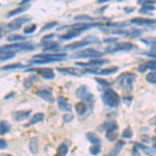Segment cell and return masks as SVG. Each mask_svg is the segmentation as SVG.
<instances>
[{
  "label": "cell",
  "mask_w": 156,
  "mask_h": 156,
  "mask_svg": "<svg viewBox=\"0 0 156 156\" xmlns=\"http://www.w3.org/2000/svg\"><path fill=\"white\" fill-rule=\"evenodd\" d=\"M67 57L64 53H50V54H39L32 57V62L34 64H46V62H59Z\"/></svg>",
  "instance_id": "6da1fadb"
},
{
  "label": "cell",
  "mask_w": 156,
  "mask_h": 156,
  "mask_svg": "<svg viewBox=\"0 0 156 156\" xmlns=\"http://www.w3.org/2000/svg\"><path fill=\"white\" fill-rule=\"evenodd\" d=\"M34 47L29 43H18V44L5 45V46L0 47V53L2 52H18V51H28L32 50Z\"/></svg>",
  "instance_id": "7a4b0ae2"
},
{
  "label": "cell",
  "mask_w": 156,
  "mask_h": 156,
  "mask_svg": "<svg viewBox=\"0 0 156 156\" xmlns=\"http://www.w3.org/2000/svg\"><path fill=\"white\" fill-rule=\"evenodd\" d=\"M103 102L109 107H115L119 105L120 103V97L114 90L107 89L104 92V94L102 95Z\"/></svg>",
  "instance_id": "3957f363"
},
{
  "label": "cell",
  "mask_w": 156,
  "mask_h": 156,
  "mask_svg": "<svg viewBox=\"0 0 156 156\" xmlns=\"http://www.w3.org/2000/svg\"><path fill=\"white\" fill-rule=\"evenodd\" d=\"M103 53L97 51V50L89 48V49H84L81 51H77L72 55L73 58H85V57H101Z\"/></svg>",
  "instance_id": "277c9868"
},
{
  "label": "cell",
  "mask_w": 156,
  "mask_h": 156,
  "mask_svg": "<svg viewBox=\"0 0 156 156\" xmlns=\"http://www.w3.org/2000/svg\"><path fill=\"white\" fill-rule=\"evenodd\" d=\"M133 48V45L131 43H119V44H112L105 48V51L107 53H115L118 51H127Z\"/></svg>",
  "instance_id": "5b68a950"
},
{
  "label": "cell",
  "mask_w": 156,
  "mask_h": 156,
  "mask_svg": "<svg viewBox=\"0 0 156 156\" xmlns=\"http://www.w3.org/2000/svg\"><path fill=\"white\" fill-rule=\"evenodd\" d=\"M99 39H97L96 37H87L85 39L81 40L79 42H75L73 44H70L68 45L66 47V49H76V48H80V47H83V46H87V45H90V44H93V43H99Z\"/></svg>",
  "instance_id": "8992f818"
},
{
  "label": "cell",
  "mask_w": 156,
  "mask_h": 156,
  "mask_svg": "<svg viewBox=\"0 0 156 156\" xmlns=\"http://www.w3.org/2000/svg\"><path fill=\"white\" fill-rule=\"evenodd\" d=\"M76 97L79 98L81 100H84V101H87V102H92L93 101V95L90 93L87 92V87L85 85H81L80 87H78L76 90Z\"/></svg>",
  "instance_id": "52a82bcc"
},
{
  "label": "cell",
  "mask_w": 156,
  "mask_h": 156,
  "mask_svg": "<svg viewBox=\"0 0 156 156\" xmlns=\"http://www.w3.org/2000/svg\"><path fill=\"white\" fill-rule=\"evenodd\" d=\"M30 18L28 16H24V17H21V18L15 19V20H12L11 23L7 24V28L9 30H17V29L21 28L22 25L24 23H26V22H28Z\"/></svg>",
  "instance_id": "ba28073f"
},
{
  "label": "cell",
  "mask_w": 156,
  "mask_h": 156,
  "mask_svg": "<svg viewBox=\"0 0 156 156\" xmlns=\"http://www.w3.org/2000/svg\"><path fill=\"white\" fill-rule=\"evenodd\" d=\"M118 71L117 67L108 68V69H94V68H90V69L83 70L84 73H92V74H99V75H109L112 73H115Z\"/></svg>",
  "instance_id": "9c48e42d"
},
{
  "label": "cell",
  "mask_w": 156,
  "mask_h": 156,
  "mask_svg": "<svg viewBox=\"0 0 156 156\" xmlns=\"http://www.w3.org/2000/svg\"><path fill=\"white\" fill-rule=\"evenodd\" d=\"M135 75L133 73H127L123 76V81H122V85L125 90H129L132 89V83L134 81Z\"/></svg>",
  "instance_id": "30bf717a"
},
{
  "label": "cell",
  "mask_w": 156,
  "mask_h": 156,
  "mask_svg": "<svg viewBox=\"0 0 156 156\" xmlns=\"http://www.w3.org/2000/svg\"><path fill=\"white\" fill-rule=\"evenodd\" d=\"M57 71L68 75H73V76H82L84 73L83 71L76 69V68H57Z\"/></svg>",
  "instance_id": "8fae6325"
},
{
  "label": "cell",
  "mask_w": 156,
  "mask_h": 156,
  "mask_svg": "<svg viewBox=\"0 0 156 156\" xmlns=\"http://www.w3.org/2000/svg\"><path fill=\"white\" fill-rule=\"evenodd\" d=\"M37 95L39 96L40 98L44 99L45 101L49 102V103H54V98L52 96V93L51 90H41L37 93Z\"/></svg>",
  "instance_id": "7c38bea8"
},
{
  "label": "cell",
  "mask_w": 156,
  "mask_h": 156,
  "mask_svg": "<svg viewBox=\"0 0 156 156\" xmlns=\"http://www.w3.org/2000/svg\"><path fill=\"white\" fill-rule=\"evenodd\" d=\"M57 105H58V108L62 112H71L72 106L67 102V100L65 99L64 97L59 96L57 98Z\"/></svg>",
  "instance_id": "4fadbf2b"
},
{
  "label": "cell",
  "mask_w": 156,
  "mask_h": 156,
  "mask_svg": "<svg viewBox=\"0 0 156 156\" xmlns=\"http://www.w3.org/2000/svg\"><path fill=\"white\" fill-rule=\"evenodd\" d=\"M30 112H31V110H19V112H15L12 115L17 122H20V121L27 119L29 117Z\"/></svg>",
  "instance_id": "5bb4252c"
},
{
  "label": "cell",
  "mask_w": 156,
  "mask_h": 156,
  "mask_svg": "<svg viewBox=\"0 0 156 156\" xmlns=\"http://www.w3.org/2000/svg\"><path fill=\"white\" fill-rule=\"evenodd\" d=\"M108 62V60L106 59H94V60H90V62H76L77 66H80V67H92V66H101L103 64H106Z\"/></svg>",
  "instance_id": "9a60e30c"
},
{
  "label": "cell",
  "mask_w": 156,
  "mask_h": 156,
  "mask_svg": "<svg viewBox=\"0 0 156 156\" xmlns=\"http://www.w3.org/2000/svg\"><path fill=\"white\" fill-rule=\"evenodd\" d=\"M131 23L136 25H151V24H155L156 20L145 19V18H133L131 20Z\"/></svg>",
  "instance_id": "2e32d148"
},
{
  "label": "cell",
  "mask_w": 156,
  "mask_h": 156,
  "mask_svg": "<svg viewBox=\"0 0 156 156\" xmlns=\"http://www.w3.org/2000/svg\"><path fill=\"white\" fill-rule=\"evenodd\" d=\"M148 69L149 70H156V62H145V64L140 65V66L137 68V71L143 73Z\"/></svg>",
  "instance_id": "e0dca14e"
},
{
  "label": "cell",
  "mask_w": 156,
  "mask_h": 156,
  "mask_svg": "<svg viewBox=\"0 0 156 156\" xmlns=\"http://www.w3.org/2000/svg\"><path fill=\"white\" fill-rule=\"evenodd\" d=\"M82 31L78 29H75V28H71L70 31H68L67 34H65L64 36H62V40H71L73 37H76L81 34Z\"/></svg>",
  "instance_id": "ac0fdd59"
},
{
  "label": "cell",
  "mask_w": 156,
  "mask_h": 156,
  "mask_svg": "<svg viewBox=\"0 0 156 156\" xmlns=\"http://www.w3.org/2000/svg\"><path fill=\"white\" fill-rule=\"evenodd\" d=\"M39 74L45 79H52L54 78V72L51 69H37Z\"/></svg>",
  "instance_id": "d6986e66"
},
{
  "label": "cell",
  "mask_w": 156,
  "mask_h": 156,
  "mask_svg": "<svg viewBox=\"0 0 156 156\" xmlns=\"http://www.w3.org/2000/svg\"><path fill=\"white\" fill-rule=\"evenodd\" d=\"M43 120H44V114H42V112H37V114L32 115V118L30 119L29 122L26 124V126H30V125L37 124V123H40Z\"/></svg>",
  "instance_id": "ffe728a7"
},
{
  "label": "cell",
  "mask_w": 156,
  "mask_h": 156,
  "mask_svg": "<svg viewBox=\"0 0 156 156\" xmlns=\"http://www.w3.org/2000/svg\"><path fill=\"white\" fill-rule=\"evenodd\" d=\"M123 146H124V142H123V140H119V142L115 145V147L112 149V151L109 152V156H117L120 153V151L122 150Z\"/></svg>",
  "instance_id": "44dd1931"
},
{
  "label": "cell",
  "mask_w": 156,
  "mask_h": 156,
  "mask_svg": "<svg viewBox=\"0 0 156 156\" xmlns=\"http://www.w3.org/2000/svg\"><path fill=\"white\" fill-rule=\"evenodd\" d=\"M87 104H85L84 102H78L76 103V105H75V110L77 112L78 115H83L85 112H87Z\"/></svg>",
  "instance_id": "7402d4cb"
},
{
  "label": "cell",
  "mask_w": 156,
  "mask_h": 156,
  "mask_svg": "<svg viewBox=\"0 0 156 156\" xmlns=\"http://www.w3.org/2000/svg\"><path fill=\"white\" fill-rule=\"evenodd\" d=\"M37 145H39V140H37V137L31 138V140H30V143H29V149L31 151V153H34V154H37Z\"/></svg>",
  "instance_id": "603a6c76"
},
{
  "label": "cell",
  "mask_w": 156,
  "mask_h": 156,
  "mask_svg": "<svg viewBox=\"0 0 156 156\" xmlns=\"http://www.w3.org/2000/svg\"><path fill=\"white\" fill-rule=\"evenodd\" d=\"M26 66H24L23 64H20V62H17V64H11V65H6V66L1 68V71H9V70H15V69H19V68H25Z\"/></svg>",
  "instance_id": "cb8c5ba5"
},
{
  "label": "cell",
  "mask_w": 156,
  "mask_h": 156,
  "mask_svg": "<svg viewBox=\"0 0 156 156\" xmlns=\"http://www.w3.org/2000/svg\"><path fill=\"white\" fill-rule=\"evenodd\" d=\"M74 20H76V21H87V22H93V21H98V20H100V19H95V18H93V17L87 16V15H78V16L75 17Z\"/></svg>",
  "instance_id": "d4e9b609"
},
{
  "label": "cell",
  "mask_w": 156,
  "mask_h": 156,
  "mask_svg": "<svg viewBox=\"0 0 156 156\" xmlns=\"http://www.w3.org/2000/svg\"><path fill=\"white\" fill-rule=\"evenodd\" d=\"M28 7H29V5H25V6H20V7H18V9H12V11H11L9 14H7V18H11V17H12V16H16V15L20 14V12L26 11Z\"/></svg>",
  "instance_id": "484cf974"
},
{
  "label": "cell",
  "mask_w": 156,
  "mask_h": 156,
  "mask_svg": "<svg viewBox=\"0 0 156 156\" xmlns=\"http://www.w3.org/2000/svg\"><path fill=\"white\" fill-rule=\"evenodd\" d=\"M57 49H58V44L54 42H48L44 46V51H55Z\"/></svg>",
  "instance_id": "4316f807"
},
{
  "label": "cell",
  "mask_w": 156,
  "mask_h": 156,
  "mask_svg": "<svg viewBox=\"0 0 156 156\" xmlns=\"http://www.w3.org/2000/svg\"><path fill=\"white\" fill-rule=\"evenodd\" d=\"M9 128H11V126H9V124L6 121H1L0 122V134H5L6 132L9 131Z\"/></svg>",
  "instance_id": "83f0119b"
},
{
  "label": "cell",
  "mask_w": 156,
  "mask_h": 156,
  "mask_svg": "<svg viewBox=\"0 0 156 156\" xmlns=\"http://www.w3.org/2000/svg\"><path fill=\"white\" fill-rule=\"evenodd\" d=\"M87 138L90 140L92 144H100V138L99 136H97L94 132H89L87 133Z\"/></svg>",
  "instance_id": "f1b7e54d"
},
{
  "label": "cell",
  "mask_w": 156,
  "mask_h": 156,
  "mask_svg": "<svg viewBox=\"0 0 156 156\" xmlns=\"http://www.w3.org/2000/svg\"><path fill=\"white\" fill-rule=\"evenodd\" d=\"M68 153V147L65 144H60L57 148V153L55 156H66Z\"/></svg>",
  "instance_id": "f546056e"
},
{
  "label": "cell",
  "mask_w": 156,
  "mask_h": 156,
  "mask_svg": "<svg viewBox=\"0 0 156 156\" xmlns=\"http://www.w3.org/2000/svg\"><path fill=\"white\" fill-rule=\"evenodd\" d=\"M15 52H2L0 53V60H6V59H11L15 56Z\"/></svg>",
  "instance_id": "4dcf8cb0"
},
{
  "label": "cell",
  "mask_w": 156,
  "mask_h": 156,
  "mask_svg": "<svg viewBox=\"0 0 156 156\" xmlns=\"http://www.w3.org/2000/svg\"><path fill=\"white\" fill-rule=\"evenodd\" d=\"M100 151H101V147H100L99 144H94L90 148V152L93 155H98L100 153Z\"/></svg>",
  "instance_id": "1f68e13d"
},
{
  "label": "cell",
  "mask_w": 156,
  "mask_h": 156,
  "mask_svg": "<svg viewBox=\"0 0 156 156\" xmlns=\"http://www.w3.org/2000/svg\"><path fill=\"white\" fill-rule=\"evenodd\" d=\"M147 81L151 82V83H156V72H151L146 76Z\"/></svg>",
  "instance_id": "d6a6232c"
},
{
  "label": "cell",
  "mask_w": 156,
  "mask_h": 156,
  "mask_svg": "<svg viewBox=\"0 0 156 156\" xmlns=\"http://www.w3.org/2000/svg\"><path fill=\"white\" fill-rule=\"evenodd\" d=\"M25 37L19 36V34H16V36H9L7 37V41L9 42H14V41H24Z\"/></svg>",
  "instance_id": "836d02e7"
},
{
  "label": "cell",
  "mask_w": 156,
  "mask_h": 156,
  "mask_svg": "<svg viewBox=\"0 0 156 156\" xmlns=\"http://www.w3.org/2000/svg\"><path fill=\"white\" fill-rule=\"evenodd\" d=\"M122 136L124 138H130L132 136V130L130 129L129 127L125 128V129L123 130V132H122Z\"/></svg>",
  "instance_id": "e575fe53"
},
{
  "label": "cell",
  "mask_w": 156,
  "mask_h": 156,
  "mask_svg": "<svg viewBox=\"0 0 156 156\" xmlns=\"http://www.w3.org/2000/svg\"><path fill=\"white\" fill-rule=\"evenodd\" d=\"M142 42H144L145 44L149 45V46H154V45H156V37H148V39H143Z\"/></svg>",
  "instance_id": "d590c367"
},
{
  "label": "cell",
  "mask_w": 156,
  "mask_h": 156,
  "mask_svg": "<svg viewBox=\"0 0 156 156\" xmlns=\"http://www.w3.org/2000/svg\"><path fill=\"white\" fill-rule=\"evenodd\" d=\"M36 29H37V25L36 24H32V25H29V26L25 27L23 31H24V34H32V32H34Z\"/></svg>",
  "instance_id": "8d00e7d4"
},
{
  "label": "cell",
  "mask_w": 156,
  "mask_h": 156,
  "mask_svg": "<svg viewBox=\"0 0 156 156\" xmlns=\"http://www.w3.org/2000/svg\"><path fill=\"white\" fill-rule=\"evenodd\" d=\"M154 5H148V4H144L143 5V7L140 9V12L142 14H145V12H150V11H154Z\"/></svg>",
  "instance_id": "74e56055"
},
{
  "label": "cell",
  "mask_w": 156,
  "mask_h": 156,
  "mask_svg": "<svg viewBox=\"0 0 156 156\" xmlns=\"http://www.w3.org/2000/svg\"><path fill=\"white\" fill-rule=\"evenodd\" d=\"M134 145L136 146V147L140 148V149H142V150H144L145 152H146V154H147V155H149V156H153L152 152H151V150L149 149V148L145 147V146H143V145H140V144H136V143H134Z\"/></svg>",
  "instance_id": "f35d334b"
},
{
  "label": "cell",
  "mask_w": 156,
  "mask_h": 156,
  "mask_svg": "<svg viewBox=\"0 0 156 156\" xmlns=\"http://www.w3.org/2000/svg\"><path fill=\"white\" fill-rule=\"evenodd\" d=\"M56 25H57V22H49V23H47L46 25H44V26H43L42 30H43V31H45V30L51 29V28H53L54 26H56Z\"/></svg>",
  "instance_id": "ab89813d"
},
{
  "label": "cell",
  "mask_w": 156,
  "mask_h": 156,
  "mask_svg": "<svg viewBox=\"0 0 156 156\" xmlns=\"http://www.w3.org/2000/svg\"><path fill=\"white\" fill-rule=\"evenodd\" d=\"M62 120H64L65 122L69 123V122H71L72 120H74V115L71 114H65L62 115Z\"/></svg>",
  "instance_id": "60d3db41"
},
{
  "label": "cell",
  "mask_w": 156,
  "mask_h": 156,
  "mask_svg": "<svg viewBox=\"0 0 156 156\" xmlns=\"http://www.w3.org/2000/svg\"><path fill=\"white\" fill-rule=\"evenodd\" d=\"M34 78V77H32ZM32 78H27V79L24 80V87L25 89H30V87H32Z\"/></svg>",
  "instance_id": "b9f144b4"
},
{
  "label": "cell",
  "mask_w": 156,
  "mask_h": 156,
  "mask_svg": "<svg viewBox=\"0 0 156 156\" xmlns=\"http://www.w3.org/2000/svg\"><path fill=\"white\" fill-rule=\"evenodd\" d=\"M95 80H96L97 82H99V83L101 84V87H109V83H108L106 80L100 79V78H95Z\"/></svg>",
  "instance_id": "7bdbcfd3"
},
{
  "label": "cell",
  "mask_w": 156,
  "mask_h": 156,
  "mask_svg": "<svg viewBox=\"0 0 156 156\" xmlns=\"http://www.w3.org/2000/svg\"><path fill=\"white\" fill-rule=\"evenodd\" d=\"M7 147V143L5 140H2L0 138V150H3Z\"/></svg>",
  "instance_id": "ee69618b"
},
{
  "label": "cell",
  "mask_w": 156,
  "mask_h": 156,
  "mask_svg": "<svg viewBox=\"0 0 156 156\" xmlns=\"http://www.w3.org/2000/svg\"><path fill=\"white\" fill-rule=\"evenodd\" d=\"M131 156H140V151L137 150V148L136 147H133V149H132V151H131Z\"/></svg>",
  "instance_id": "f6af8a7d"
},
{
  "label": "cell",
  "mask_w": 156,
  "mask_h": 156,
  "mask_svg": "<svg viewBox=\"0 0 156 156\" xmlns=\"http://www.w3.org/2000/svg\"><path fill=\"white\" fill-rule=\"evenodd\" d=\"M117 41H118V39H115V37H112V39H104L105 43H115Z\"/></svg>",
  "instance_id": "bcb514c9"
},
{
  "label": "cell",
  "mask_w": 156,
  "mask_h": 156,
  "mask_svg": "<svg viewBox=\"0 0 156 156\" xmlns=\"http://www.w3.org/2000/svg\"><path fill=\"white\" fill-rule=\"evenodd\" d=\"M124 11L126 12H132L133 11H134V7H125Z\"/></svg>",
  "instance_id": "7dc6e473"
},
{
  "label": "cell",
  "mask_w": 156,
  "mask_h": 156,
  "mask_svg": "<svg viewBox=\"0 0 156 156\" xmlns=\"http://www.w3.org/2000/svg\"><path fill=\"white\" fill-rule=\"evenodd\" d=\"M54 37V34H49V36H46L44 37V41H46V40H49V39H52V37Z\"/></svg>",
  "instance_id": "c3c4849f"
},
{
  "label": "cell",
  "mask_w": 156,
  "mask_h": 156,
  "mask_svg": "<svg viewBox=\"0 0 156 156\" xmlns=\"http://www.w3.org/2000/svg\"><path fill=\"white\" fill-rule=\"evenodd\" d=\"M14 95H15V93H9V96H5V97H4V99H9V98H11V97H12V96H14Z\"/></svg>",
  "instance_id": "681fc988"
},
{
  "label": "cell",
  "mask_w": 156,
  "mask_h": 156,
  "mask_svg": "<svg viewBox=\"0 0 156 156\" xmlns=\"http://www.w3.org/2000/svg\"><path fill=\"white\" fill-rule=\"evenodd\" d=\"M107 1H109V0H97V3H105Z\"/></svg>",
  "instance_id": "f907efd6"
},
{
  "label": "cell",
  "mask_w": 156,
  "mask_h": 156,
  "mask_svg": "<svg viewBox=\"0 0 156 156\" xmlns=\"http://www.w3.org/2000/svg\"><path fill=\"white\" fill-rule=\"evenodd\" d=\"M28 1H30V0H21V3L22 4H25V3H27Z\"/></svg>",
  "instance_id": "816d5d0a"
},
{
  "label": "cell",
  "mask_w": 156,
  "mask_h": 156,
  "mask_svg": "<svg viewBox=\"0 0 156 156\" xmlns=\"http://www.w3.org/2000/svg\"><path fill=\"white\" fill-rule=\"evenodd\" d=\"M153 148H154V149H155V150H156V144H155V145H154V146H153Z\"/></svg>",
  "instance_id": "f5cc1de1"
},
{
  "label": "cell",
  "mask_w": 156,
  "mask_h": 156,
  "mask_svg": "<svg viewBox=\"0 0 156 156\" xmlns=\"http://www.w3.org/2000/svg\"><path fill=\"white\" fill-rule=\"evenodd\" d=\"M3 156H12V155H3Z\"/></svg>",
  "instance_id": "db71d44e"
},
{
  "label": "cell",
  "mask_w": 156,
  "mask_h": 156,
  "mask_svg": "<svg viewBox=\"0 0 156 156\" xmlns=\"http://www.w3.org/2000/svg\"><path fill=\"white\" fill-rule=\"evenodd\" d=\"M0 37H1V32H0Z\"/></svg>",
  "instance_id": "11a10c76"
},
{
  "label": "cell",
  "mask_w": 156,
  "mask_h": 156,
  "mask_svg": "<svg viewBox=\"0 0 156 156\" xmlns=\"http://www.w3.org/2000/svg\"><path fill=\"white\" fill-rule=\"evenodd\" d=\"M155 133H156V129H155Z\"/></svg>",
  "instance_id": "9f6ffc18"
}]
</instances>
